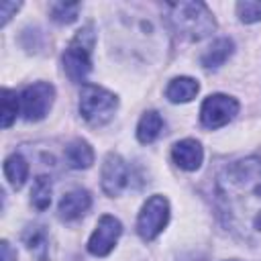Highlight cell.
Returning a JSON list of instances; mask_svg holds the SVG:
<instances>
[{
  "mask_svg": "<svg viewBox=\"0 0 261 261\" xmlns=\"http://www.w3.org/2000/svg\"><path fill=\"white\" fill-rule=\"evenodd\" d=\"M214 198L224 226L247 243H261V157L224 165L214 181Z\"/></svg>",
  "mask_w": 261,
  "mask_h": 261,
  "instance_id": "1",
  "label": "cell"
},
{
  "mask_svg": "<svg viewBox=\"0 0 261 261\" xmlns=\"http://www.w3.org/2000/svg\"><path fill=\"white\" fill-rule=\"evenodd\" d=\"M167 20L181 37L200 41L216 29V20L204 2H167Z\"/></svg>",
  "mask_w": 261,
  "mask_h": 261,
  "instance_id": "2",
  "label": "cell"
},
{
  "mask_svg": "<svg viewBox=\"0 0 261 261\" xmlns=\"http://www.w3.org/2000/svg\"><path fill=\"white\" fill-rule=\"evenodd\" d=\"M94 45H96L94 24H86L73 35V39L65 47L61 61H63L65 75L73 84L84 82L86 75L92 71V49H94Z\"/></svg>",
  "mask_w": 261,
  "mask_h": 261,
  "instance_id": "3",
  "label": "cell"
},
{
  "mask_svg": "<svg viewBox=\"0 0 261 261\" xmlns=\"http://www.w3.org/2000/svg\"><path fill=\"white\" fill-rule=\"evenodd\" d=\"M118 108V98L94 84H86L80 94V114L84 116L86 122L92 126H100L108 122Z\"/></svg>",
  "mask_w": 261,
  "mask_h": 261,
  "instance_id": "4",
  "label": "cell"
},
{
  "mask_svg": "<svg viewBox=\"0 0 261 261\" xmlns=\"http://www.w3.org/2000/svg\"><path fill=\"white\" fill-rule=\"evenodd\" d=\"M169 222V202L165 196L155 194L151 196L137 218V232L143 241H153Z\"/></svg>",
  "mask_w": 261,
  "mask_h": 261,
  "instance_id": "5",
  "label": "cell"
},
{
  "mask_svg": "<svg viewBox=\"0 0 261 261\" xmlns=\"http://www.w3.org/2000/svg\"><path fill=\"white\" fill-rule=\"evenodd\" d=\"M239 114V102L226 94H212L200 106V122L206 128H220Z\"/></svg>",
  "mask_w": 261,
  "mask_h": 261,
  "instance_id": "6",
  "label": "cell"
},
{
  "mask_svg": "<svg viewBox=\"0 0 261 261\" xmlns=\"http://www.w3.org/2000/svg\"><path fill=\"white\" fill-rule=\"evenodd\" d=\"M55 98V88L47 82L27 86L20 94V112L27 120H41L47 116Z\"/></svg>",
  "mask_w": 261,
  "mask_h": 261,
  "instance_id": "7",
  "label": "cell"
},
{
  "mask_svg": "<svg viewBox=\"0 0 261 261\" xmlns=\"http://www.w3.org/2000/svg\"><path fill=\"white\" fill-rule=\"evenodd\" d=\"M120 234H122L120 220L114 218L112 214H104V216H100V220L88 241V251L96 257H106L114 249Z\"/></svg>",
  "mask_w": 261,
  "mask_h": 261,
  "instance_id": "8",
  "label": "cell"
},
{
  "mask_svg": "<svg viewBox=\"0 0 261 261\" xmlns=\"http://www.w3.org/2000/svg\"><path fill=\"white\" fill-rule=\"evenodd\" d=\"M100 179H102V190L106 196L114 198L124 190V186L128 184V167L118 153L106 155V159L102 163Z\"/></svg>",
  "mask_w": 261,
  "mask_h": 261,
  "instance_id": "9",
  "label": "cell"
},
{
  "mask_svg": "<svg viewBox=\"0 0 261 261\" xmlns=\"http://www.w3.org/2000/svg\"><path fill=\"white\" fill-rule=\"evenodd\" d=\"M92 206V196L88 190H82V188H75L71 192H67L61 200H59V206H57V212H59V218L65 220V222H71V220H77L82 218Z\"/></svg>",
  "mask_w": 261,
  "mask_h": 261,
  "instance_id": "10",
  "label": "cell"
},
{
  "mask_svg": "<svg viewBox=\"0 0 261 261\" xmlns=\"http://www.w3.org/2000/svg\"><path fill=\"white\" fill-rule=\"evenodd\" d=\"M171 159H173V163H175L179 169L196 171V169L202 165V159H204L202 145H200L196 139L177 141V143L171 147Z\"/></svg>",
  "mask_w": 261,
  "mask_h": 261,
  "instance_id": "11",
  "label": "cell"
},
{
  "mask_svg": "<svg viewBox=\"0 0 261 261\" xmlns=\"http://www.w3.org/2000/svg\"><path fill=\"white\" fill-rule=\"evenodd\" d=\"M22 243L27 245L29 253L37 259V261H49V234L45 230V226L41 224H31L24 228L22 232Z\"/></svg>",
  "mask_w": 261,
  "mask_h": 261,
  "instance_id": "12",
  "label": "cell"
},
{
  "mask_svg": "<svg viewBox=\"0 0 261 261\" xmlns=\"http://www.w3.org/2000/svg\"><path fill=\"white\" fill-rule=\"evenodd\" d=\"M200 90V84L194 80V77H188V75H179V77H173L165 90V96L169 102L173 104H184V102H190L196 98Z\"/></svg>",
  "mask_w": 261,
  "mask_h": 261,
  "instance_id": "13",
  "label": "cell"
},
{
  "mask_svg": "<svg viewBox=\"0 0 261 261\" xmlns=\"http://www.w3.org/2000/svg\"><path fill=\"white\" fill-rule=\"evenodd\" d=\"M65 161L71 169H88L94 163V149L84 139H73L65 147Z\"/></svg>",
  "mask_w": 261,
  "mask_h": 261,
  "instance_id": "14",
  "label": "cell"
},
{
  "mask_svg": "<svg viewBox=\"0 0 261 261\" xmlns=\"http://www.w3.org/2000/svg\"><path fill=\"white\" fill-rule=\"evenodd\" d=\"M232 51H234V43H232L230 39H226V37L216 39V41L208 47V51L202 55L200 63H202L206 69H218V67L232 55Z\"/></svg>",
  "mask_w": 261,
  "mask_h": 261,
  "instance_id": "15",
  "label": "cell"
},
{
  "mask_svg": "<svg viewBox=\"0 0 261 261\" xmlns=\"http://www.w3.org/2000/svg\"><path fill=\"white\" fill-rule=\"evenodd\" d=\"M4 175L8 179V184L18 190L24 186L27 177H29V163L20 153H12L4 159Z\"/></svg>",
  "mask_w": 261,
  "mask_h": 261,
  "instance_id": "16",
  "label": "cell"
},
{
  "mask_svg": "<svg viewBox=\"0 0 261 261\" xmlns=\"http://www.w3.org/2000/svg\"><path fill=\"white\" fill-rule=\"evenodd\" d=\"M161 128H163V118H161V114L155 112V110H147V112L141 116L139 124H137V139H139L143 145H149V143H153V141L159 137Z\"/></svg>",
  "mask_w": 261,
  "mask_h": 261,
  "instance_id": "17",
  "label": "cell"
},
{
  "mask_svg": "<svg viewBox=\"0 0 261 261\" xmlns=\"http://www.w3.org/2000/svg\"><path fill=\"white\" fill-rule=\"evenodd\" d=\"M18 110H20V96L14 90L4 88L2 90V126L4 128H8L16 120Z\"/></svg>",
  "mask_w": 261,
  "mask_h": 261,
  "instance_id": "18",
  "label": "cell"
},
{
  "mask_svg": "<svg viewBox=\"0 0 261 261\" xmlns=\"http://www.w3.org/2000/svg\"><path fill=\"white\" fill-rule=\"evenodd\" d=\"M31 202L37 210H45L51 204V179L47 175H39L31 190Z\"/></svg>",
  "mask_w": 261,
  "mask_h": 261,
  "instance_id": "19",
  "label": "cell"
},
{
  "mask_svg": "<svg viewBox=\"0 0 261 261\" xmlns=\"http://www.w3.org/2000/svg\"><path fill=\"white\" fill-rule=\"evenodd\" d=\"M82 4L77 2H55L51 4L49 12H51V18L59 24H69L77 18V12H80Z\"/></svg>",
  "mask_w": 261,
  "mask_h": 261,
  "instance_id": "20",
  "label": "cell"
},
{
  "mask_svg": "<svg viewBox=\"0 0 261 261\" xmlns=\"http://www.w3.org/2000/svg\"><path fill=\"white\" fill-rule=\"evenodd\" d=\"M237 14L243 22H257L261 20V2H239L237 4Z\"/></svg>",
  "mask_w": 261,
  "mask_h": 261,
  "instance_id": "21",
  "label": "cell"
},
{
  "mask_svg": "<svg viewBox=\"0 0 261 261\" xmlns=\"http://www.w3.org/2000/svg\"><path fill=\"white\" fill-rule=\"evenodd\" d=\"M18 8H20L18 2H2V4H0V16H2V18H0V24L4 27V24L10 20L12 12H16Z\"/></svg>",
  "mask_w": 261,
  "mask_h": 261,
  "instance_id": "22",
  "label": "cell"
},
{
  "mask_svg": "<svg viewBox=\"0 0 261 261\" xmlns=\"http://www.w3.org/2000/svg\"><path fill=\"white\" fill-rule=\"evenodd\" d=\"M2 261H16V251L8 241H2Z\"/></svg>",
  "mask_w": 261,
  "mask_h": 261,
  "instance_id": "23",
  "label": "cell"
}]
</instances>
